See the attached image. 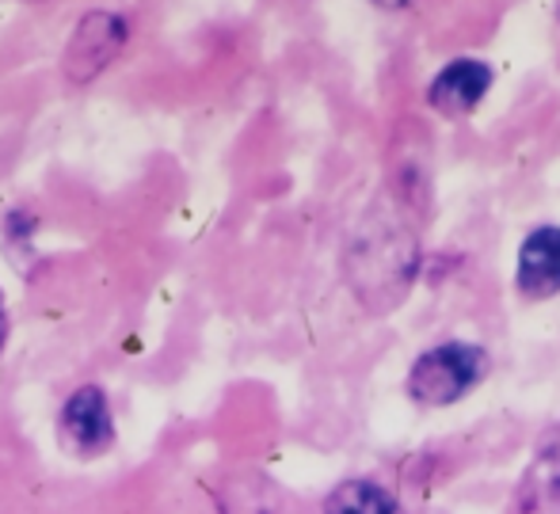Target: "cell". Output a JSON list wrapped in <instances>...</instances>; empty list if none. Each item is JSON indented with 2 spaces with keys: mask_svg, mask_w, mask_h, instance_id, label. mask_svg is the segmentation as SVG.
I'll return each instance as SVG.
<instances>
[{
  "mask_svg": "<svg viewBox=\"0 0 560 514\" xmlns=\"http://www.w3.org/2000/svg\"><path fill=\"white\" fill-rule=\"evenodd\" d=\"M420 271V241L389 210H374L359 225L347 248V279L362 305L374 313H389L405 302L408 287Z\"/></svg>",
  "mask_w": 560,
  "mask_h": 514,
  "instance_id": "obj_1",
  "label": "cell"
},
{
  "mask_svg": "<svg viewBox=\"0 0 560 514\" xmlns=\"http://www.w3.org/2000/svg\"><path fill=\"white\" fill-rule=\"evenodd\" d=\"M488 351L477 343H462L450 339L431 351H423L408 370V397L423 408H446L457 405L472 385L488 377Z\"/></svg>",
  "mask_w": 560,
  "mask_h": 514,
  "instance_id": "obj_2",
  "label": "cell"
},
{
  "mask_svg": "<svg viewBox=\"0 0 560 514\" xmlns=\"http://www.w3.org/2000/svg\"><path fill=\"white\" fill-rule=\"evenodd\" d=\"M126 46V20L115 12H89L77 31L69 35V46L61 54L69 84H89L104 73Z\"/></svg>",
  "mask_w": 560,
  "mask_h": 514,
  "instance_id": "obj_3",
  "label": "cell"
},
{
  "mask_svg": "<svg viewBox=\"0 0 560 514\" xmlns=\"http://www.w3.org/2000/svg\"><path fill=\"white\" fill-rule=\"evenodd\" d=\"M58 427H61V442H66L73 454L96 457V454H104V449H112L115 416H112L107 393L100 389V385H81V389L61 405Z\"/></svg>",
  "mask_w": 560,
  "mask_h": 514,
  "instance_id": "obj_4",
  "label": "cell"
},
{
  "mask_svg": "<svg viewBox=\"0 0 560 514\" xmlns=\"http://www.w3.org/2000/svg\"><path fill=\"white\" fill-rule=\"evenodd\" d=\"M488 89H492V66L477 58H457L439 69L428 89V103L446 118H465L480 107Z\"/></svg>",
  "mask_w": 560,
  "mask_h": 514,
  "instance_id": "obj_5",
  "label": "cell"
},
{
  "mask_svg": "<svg viewBox=\"0 0 560 514\" xmlns=\"http://www.w3.org/2000/svg\"><path fill=\"white\" fill-rule=\"evenodd\" d=\"M511 514H560V427L541 434L534 462L518 480Z\"/></svg>",
  "mask_w": 560,
  "mask_h": 514,
  "instance_id": "obj_6",
  "label": "cell"
},
{
  "mask_svg": "<svg viewBox=\"0 0 560 514\" xmlns=\"http://www.w3.org/2000/svg\"><path fill=\"white\" fill-rule=\"evenodd\" d=\"M518 294L541 302L560 294V225H541L518 248Z\"/></svg>",
  "mask_w": 560,
  "mask_h": 514,
  "instance_id": "obj_7",
  "label": "cell"
},
{
  "mask_svg": "<svg viewBox=\"0 0 560 514\" xmlns=\"http://www.w3.org/2000/svg\"><path fill=\"white\" fill-rule=\"evenodd\" d=\"M218 507L222 514H282L275 484L256 472H241V477L225 480L218 488Z\"/></svg>",
  "mask_w": 560,
  "mask_h": 514,
  "instance_id": "obj_8",
  "label": "cell"
},
{
  "mask_svg": "<svg viewBox=\"0 0 560 514\" xmlns=\"http://www.w3.org/2000/svg\"><path fill=\"white\" fill-rule=\"evenodd\" d=\"M320 514H400V507L374 480H343L328 492Z\"/></svg>",
  "mask_w": 560,
  "mask_h": 514,
  "instance_id": "obj_9",
  "label": "cell"
},
{
  "mask_svg": "<svg viewBox=\"0 0 560 514\" xmlns=\"http://www.w3.org/2000/svg\"><path fill=\"white\" fill-rule=\"evenodd\" d=\"M8 343V308H4V294H0V354H4Z\"/></svg>",
  "mask_w": 560,
  "mask_h": 514,
  "instance_id": "obj_10",
  "label": "cell"
},
{
  "mask_svg": "<svg viewBox=\"0 0 560 514\" xmlns=\"http://www.w3.org/2000/svg\"><path fill=\"white\" fill-rule=\"evenodd\" d=\"M377 4H385V8H400L405 0H377Z\"/></svg>",
  "mask_w": 560,
  "mask_h": 514,
  "instance_id": "obj_11",
  "label": "cell"
}]
</instances>
